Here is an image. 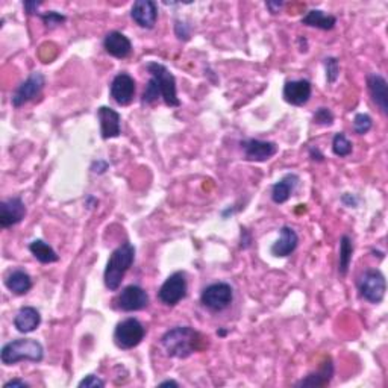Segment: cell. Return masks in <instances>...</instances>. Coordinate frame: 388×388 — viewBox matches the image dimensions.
Wrapping results in <instances>:
<instances>
[{"label": "cell", "instance_id": "cell-1", "mask_svg": "<svg viewBox=\"0 0 388 388\" xmlns=\"http://www.w3.org/2000/svg\"><path fill=\"white\" fill-rule=\"evenodd\" d=\"M161 346L167 356L185 359L205 348V337L191 326H176L161 337Z\"/></svg>", "mask_w": 388, "mask_h": 388}, {"label": "cell", "instance_id": "cell-2", "mask_svg": "<svg viewBox=\"0 0 388 388\" xmlns=\"http://www.w3.org/2000/svg\"><path fill=\"white\" fill-rule=\"evenodd\" d=\"M134 261L135 246L129 241L120 244L116 250H112L104 273V281L108 290L117 291L120 289L121 281H123L128 270L132 267Z\"/></svg>", "mask_w": 388, "mask_h": 388}, {"label": "cell", "instance_id": "cell-3", "mask_svg": "<svg viewBox=\"0 0 388 388\" xmlns=\"http://www.w3.org/2000/svg\"><path fill=\"white\" fill-rule=\"evenodd\" d=\"M45 348L35 339H17L6 343L0 350V359L5 365H14L20 361L41 363Z\"/></svg>", "mask_w": 388, "mask_h": 388}, {"label": "cell", "instance_id": "cell-4", "mask_svg": "<svg viewBox=\"0 0 388 388\" xmlns=\"http://www.w3.org/2000/svg\"><path fill=\"white\" fill-rule=\"evenodd\" d=\"M146 70L150 75V79H154L158 90L161 93L164 104L170 108L181 106V100L176 93V77L171 71L156 61H150L146 64Z\"/></svg>", "mask_w": 388, "mask_h": 388}, {"label": "cell", "instance_id": "cell-5", "mask_svg": "<svg viewBox=\"0 0 388 388\" xmlns=\"http://www.w3.org/2000/svg\"><path fill=\"white\" fill-rule=\"evenodd\" d=\"M146 328L138 319L129 317L117 323L114 329V343L121 350H129L138 346L145 340Z\"/></svg>", "mask_w": 388, "mask_h": 388}, {"label": "cell", "instance_id": "cell-6", "mask_svg": "<svg viewBox=\"0 0 388 388\" xmlns=\"http://www.w3.org/2000/svg\"><path fill=\"white\" fill-rule=\"evenodd\" d=\"M359 296L373 305H379L385 298L387 282L383 271L378 269L365 270L358 279Z\"/></svg>", "mask_w": 388, "mask_h": 388}, {"label": "cell", "instance_id": "cell-7", "mask_svg": "<svg viewBox=\"0 0 388 388\" xmlns=\"http://www.w3.org/2000/svg\"><path fill=\"white\" fill-rule=\"evenodd\" d=\"M234 300V290L228 282H214L204 289L200 294V304L213 313L225 311Z\"/></svg>", "mask_w": 388, "mask_h": 388}, {"label": "cell", "instance_id": "cell-8", "mask_svg": "<svg viewBox=\"0 0 388 388\" xmlns=\"http://www.w3.org/2000/svg\"><path fill=\"white\" fill-rule=\"evenodd\" d=\"M186 290H189V285H186L185 273L175 271L161 285L160 291H158V299L165 306H175L182 299H185Z\"/></svg>", "mask_w": 388, "mask_h": 388}, {"label": "cell", "instance_id": "cell-9", "mask_svg": "<svg viewBox=\"0 0 388 388\" xmlns=\"http://www.w3.org/2000/svg\"><path fill=\"white\" fill-rule=\"evenodd\" d=\"M46 85V77L41 71H34L25 82H21L16 91L12 93L11 96V104L14 108H20L25 104L31 102L35 97H38L41 95L43 88Z\"/></svg>", "mask_w": 388, "mask_h": 388}, {"label": "cell", "instance_id": "cell-10", "mask_svg": "<svg viewBox=\"0 0 388 388\" xmlns=\"http://www.w3.org/2000/svg\"><path fill=\"white\" fill-rule=\"evenodd\" d=\"M117 306L125 313L141 311L149 306V294L140 285H128L119 294Z\"/></svg>", "mask_w": 388, "mask_h": 388}, {"label": "cell", "instance_id": "cell-11", "mask_svg": "<svg viewBox=\"0 0 388 388\" xmlns=\"http://www.w3.org/2000/svg\"><path fill=\"white\" fill-rule=\"evenodd\" d=\"M136 91V84L135 79L128 75V73H119L116 77L112 79L111 87H110V95L114 102L120 106H128L132 104Z\"/></svg>", "mask_w": 388, "mask_h": 388}, {"label": "cell", "instance_id": "cell-12", "mask_svg": "<svg viewBox=\"0 0 388 388\" xmlns=\"http://www.w3.org/2000/svg\"><path fill=\"white\" fill-rule=\"evenodd\" d=\"M241 149L244 152V158H246L247 161H255V162H264L278 154L276 143L255 140V138L241 141Z\"/></svg>", "mask_w": 388, "mask_h": 388}, {"label": "cell", "instance_id": "cell-13", "mask_svg": "<svg viewBox=\"0 0 388 388\" xmlns=\"http://www.w3.org/2000/svg\"><path fill=\"white\" fill-rule=\"evenodd\" d=\"M26 215V205L21 197H10L0 202V226L8 229L19 225Z\"/></svg>", "mask_w": 388, "mask_h": 388}, {"label": "cell", "instance_id": "cell-14", "mask_svg": "<svg viewBox=\"0 0 388 388\" xmlns=\"http://www.w3.org/2000/svg\"><path fill=\"white\" fill-rule=\"evenodd\" d=\"M313 95V85L306 79H296V81H289L284 85L282 96L287 104L293 106H304L308 104Z\"/></svg>", "mask_w": 388, "mask_h": 388}, {"label": "cell", "instance_id": "cell-15", "mask_svg": "<svg viewBox=\"0 0 388 388\" xmlns=\"http://www.w3.org/2000/svg\"><path fill=\"white\" fill-rule=\"evenodd\" d=\"M158 12V3L154 0H136L131 8V17L143 29H154Z\"/></svg>", "mask_w": 388, "mask_h": 388}, {"label": "cell", "instance_id": "cell-16", "mask_svg": "<svg viewBox=\"0 0 388 388\" xmlns=\"http://www.w3.org/2000/svg\"><path fill=\"white\" fill-rule=\"evenodd\" d=\"M97 119L100 121V136L104 140L117 138L121 134V116L116 110L110 106H100Z\"/></svg>", "mask_w": 388, "mask_h": 388}, {"label": "cell", "instance_id": "cell-17", "mask_svg": "<svg viewBox=\"0 0 388 388\" xmlns=\"http://www.w3.org/2000/svg\"><path fill=\"white\" fill-rule=\"evenodd\" d=\"M334 378V361L330 356H326L320 363L319 369L315 372H311L310 375H306L305 378H302L299 383L294 385L296 387H326L330 384V380Z\"/></svg>", "mask_w": 388, "mask_h": 388}, {"label": "cell", "instance_id": "cell-18", "mask_svg": "<svg viewBox=\"0 0 388 388\" xmlns=\"http://www.w3.org/2000/svg\"><path fill=\"white\" fill-rule=\"evenodd\" d=\"M104 49L108 55L114 56V58L125 60L132 53V43L125 34L119 31H111L106 34L104 40Z\"/></svg>", "mask_w": 388, "mask_h": 388}, {"label": "cell", "instance_id": "cell-19", "mask_svg": "<svg viewBox=\"0 0 388 388\" xmlns=\"http://www.w3.org/2000/svg\"><path fill=\"white\" fill-rule=\"evenodd\" d=\"M367 88L370 97L380 112L388 114V84L387 79L379 73H372L367 76Z\"/></svg>", "mask_w": 388, "mask_h": 388}, {"label": "cell", "instance_id": "cell-20", "mask_svg": "<svg viewBox=\"0 0 388 388\" xmlns=\"http://www.w3.org/2000/svg\"><path fill=\"white\" fill-rule=\"evenodd\" d=\"M279 234H281V237H279V239L273 243V246L270 247V252L273 256H276V258H287L298 249L299 235L291 226H282Z\"/></svg>", "mask_w": 388, "mask_h": 388}, {"label": "cell", "instance_id": "cell-21", "mask_svg": "<svg viewBox=\"0 0 388 388\" xmlns=\"http://www.w3.org/2000/svg\"><path fill=\"white\" fill-rule=\"evenodd\" d=\"M41 325V314L34 306L20 308L14 317V326L21 334H31Z\"/></svg>", "mask_w": 388, "mask_h": 388}, {"label": "cell", "instance_id": "cell-22", "mask_svg": "<svg viewBox=\"0 0 388 388\" xmlns=\"http://www.w3.org/2000/svg\"><path fill=\"white\" fill-rule=\"evenodd\" d=\"M299 176L294 175V173H289L285 175L282 179H279L276 184L271 185V200L278 205H282L285 204L287 200H289L294 190L298 189L299 185Z\"/></svg>", "mask_w": 388, "mask_h": 388}, {"label": "cell", "instance_id": "cell-23", "mask_svg": "<svg viewBox=\"0 0 388 388\" xmlns=\"http://www.w3.org/2000/svg\"><path fill=\"white\" fill-rule=\"evenodd\" d=\"M5 285L11 293L17 296H23L32 289V279L25 270H12L8 276L5 278Z\"/></svg>", "mask_w": 388, "mask_h": 388}, {"label": "cell", "instance_id": "cell-24", "mask_svg": "<svg viewBox=\"0 0 388 388\" xmlns=\"http://www.w3.org/2000/svg\"><path fill=\"white\" fill-rule=\"evenodd\" d=\"M302 25L317 27V29L322 31H330L334 29L337 25V17L330 16V14H326L322 10H311L305 14L304 19H302Z\"/></svg>", "mask_w": 388, "mask_h": 388}, {"label": "cell", "instance_id": "cell-25", "mask_svg": "<svg viewBox=\"0 0 388 388\" xmlns=\"http://www.w3.org/2000/svg\"><path fill=\"white\" fill-rule=\"evenodd\" d=\"M29 250L35 256V260H38L41 264H52L60 261V255L55 252V249L43 240H34L29 244Z\"/></svg>", "mask_w": 388, "mask_h": 388}, {"label": "cell", "instance_id": "cell-26", "mask_svg": "<svg viewBox=\"0 0 388 388\" xmlns=\"http://www.w3.org/2000/svg\"><path fill=\"white\" fill-rule=\"evenodd\" d=\"M352 256H354V241L349 235H343L340 239V256H339V275L346 276Z\"/></svg>", "mask_w": 388, "mask_h": 388}, {"label": "cell", "instance_id": "cell-27", "mask_svg": "<svg viewBox=\"0 0 388 388\" xmlns=\"http://www.w3.org/2000/svg\"><path fill=\"white\" fill-rule=\"evenodd\" d=\"M352 150H354V145H352V141L348 138L346 135H344L343 132L334 135V138H332L334 155L340 156V158H346L352 154Z\"/></svg>", "mask_w": 388, "mask_h": 388}, {"label": "cell", "instance_id": "cell-28", "mask_svg": "<svg viewBox=\"0 0 388 388\" xmlns=\"http://www.w3.org/2000/svg\"><path fill=\"white\" fill-rule=\"evenodd\" d=\"M373 126V120L365 112H358L354 119V131L358 135H365Z\"/></svg>", "mask_w": 388, "mask_h": 388}, {"label": "cell", "instance_id": "cell-29", "mask_svg": "<svg viewBox=\"0 0 388 388\" xmlns=\"http://www.w3.org/2000/svg\"><path fill=\"white\" fill-rule=\"evenodd\" d=\"M160 97H161V93H160V90H158L156 84L154 82V79H149L146 88H145V91H143L141 104L143 105H150V104L156 102V100Z\"/></svg>", "mask_w": 388, "mask_h": 388}, {"label": "cell", "instance_id": "cell-30", "mask_svg": "<svg viewBox=\"0 0 388 388\" xmlns=\"http://www.w3.org/2000/svg\"><path fill=\"white\" fill-rule=\"evenodd\" d=\"M325 69H326V81L328 84H335L337 79L340 76V64L339 60L334 56H329L325 60Z\"/></svg>", "mask_w": 388, "mask_h": 388}, {"label": "cell", "instance_id": "cell-31", "mask_svg": "<svg viewBox=\"0 0 388 388\" xmlns=\"http://www.w3.org/2000/svg\"><path fill=\"white\" fill-rule=\"evenodd\" d=\"M40 19L43 20V23H45L49 29H53V27L62 25L64 21L67 20V17L64 16V14H60L56 11H49L46 14H38Z\"/></svg>", "mask_w": 388, "mask_h": 388}, {"label": "cell", "instance_id": "cell-32", "mask_svg": "<svg viewBox=\"0 0 388 388\" xmlns=\"http://www.w3.org/2000/svg\"><path fill=\"white\" fill-rule=\"evenodd\" d=\"M313 121L319 126H330L334 123V114L329 108H319V110L314 112Z\"/></svg>", "mask_w": 388, "mask_h": 388}, {"label": "cell", "instance_id": "cell-33", "mask_svg": "<svg viewBox=\"0 0 388 388\" xmlns=\"http://www.w3.org/2000/svg\"><path fill=\"white\" fill-rule=\"evenodd\" d=\"M79 388H104L105 383L96 375H87L81 383L77 384Z\"/></svg>", "mask_w": 388, "mask_h": 388}, {"label": "cell", "instance_id": "cell-34", "mask_svg": "<svg viewBox=\"0 0 388 388\" xmlns=\"http://www.w3.org/2000/svg\"><path fill=\"white\" fill-rule=\"evenodd\" d=\"M175 32H176V37L179 40H184V41H189L190 40V27L186 26L184 21L181 20H176L175 21Z\"/></svg>", "mask_w": 388, "mask_h": 388}, {"label": "cell", "instance_id": "cell-35", "mask_svg": "<svg viewBox=\"0 0 388 388\" xmlns=\"http://www.w3.org/2000/svg\"><path fill=\"white\" fill-rule=\"evenodd\" d=\"M252 244V235L246 228H241V249H247Z\"/></svg>", "mask_w": 388, "mask_h": 388}, {"label": "cell", "instance_id": "cell-36", "mask_svg": "<svg viewBox=\"0 0 388 388\" xmlns=\"http://www.w3.org/2000/svg\"><path fill=\"white\" fill-rule=\"evenodd\" d=\"M108 167H110V164H108V162L104 161V160H99V161L93 162L91 170L95 171V173H105V171L108 170Z\"/></svg>", "mask_w": 388, "mask_h": 388}, {"label": "cell", "instance_id": "cell-37", "mask_svg": "<svg viewBox=\"0 0 388 388\" xmlns=\"http://www.w3.org/2000/svg\"><path fill=\"white\" fill-rule=\"evenodd\" d=\"M14 387L29 388L31 384H27L26 380H21V379H11V380H8V383H6V384L3 385V388H14Z\"/></svg>", "mask_w": 388, "mask_h": 388}, {"label": "cell", "instance_id": "cell-38", "mask_svg": "<svg viewBox=\"0 0 388 388\" xmlns=\"http://www.w3.org/2000/svg\"><path fill=\"white\" fill-rule=\"evenodd\" d=\"M41 3L40 2H25L23 3V8H25V11L27 12V14H38V6H40Z\"/></svg>", "mask_w": 388, "mask_h": 388}, {"label": "cell", "instance_id": "cell-39", "mask_svg": "<svg viewBox=\"0 0 388 388\" xmlns=\"http://www.w3.org/2000/svg\"><path fill=\"white\" fill-rule=\"evenodd\" d=\"M310 158H311L313 161H319V162H322L323 160H325V156H323V154L320 152L317 147H311L310 149Z\"/></svg>", "mask_w": 388, "mask_h": 388}, {"label": "cell", "instance_id": "cell-40", "mask_svg": "<svg viewBox=\"0 0 388 388\" xmlns=\"http://www.w3.org/2000/svg\"><path fill=\"white\" fill-rule=\"evenodd\" d=\"M265 6H267L271 14H278L279 11L282 10L284 2H267V3H265Z\"/></svg>", "mask_w": 388, "mask_h": 388}, {"label": "cell", "instance_id": "cell-41", "mask_svg": "<svg viewBox=\"0 0 388 388\" xmlns=\"http://www.w3.org/2000/svg\"><path fill=\"white\" fill-rule=\"evenodd\" d=\"M343 199H349V202H344V205H348V206H352V208H356L358 205V199L354 196V194H344Z\"/></svg>", "mask_w": 388, "mask_h": 388}, {"label": "cell", "instance_id": "cell-42", "mask_svg": "<svg viewBox=\"0 0 388 388\" xmlns=\"http://www.w3.org/2000/svg\"><path fill=\"white\" fill-rule=\"evenodd\" d=\"M158 387H179V383L173 379H167V380H162V383L158 384Z\"/></svg>", "mask_w": 388, "mask_h": 388}]
</instances>
